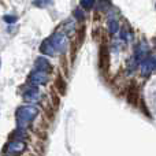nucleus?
<instances>
[{
	"label": "nucleus",
	"mask_w": 156,
	"mask_h": 156,
	"mask_svg": "<svg viewBox=\"0 0 156 156\" xmlns=\"http://www.w3.org/2000/svg\"><path fill=\"white\" fill-rule=\"evenodd\" d=\"M38 115V108L34 104H26L18 107L15 112V119H16V126L19 130L26 129L30 125V122Z\"/></svg>",
	"instance_id": "f257e3e1"
},
{
	"label": "nucleus",
	"mask_w": 156,
	"mask_h": 156,
	"mask_svg": "<svg viewBox=\"0 0 156 156\" xmlns=\"http://www.w3.org/2000/svg\"><path fill=\"white\" fill-rule=\"evenodd\" d=\"M49 43H51L52 48L55 49L56 54H63V52L67 49V45H69V38L63 32H56L48 38Z\"/></svg>",
	"instance_id": "f03ea898"
},
{
	"label": "nucleus",
	"mask_w": 156,
	"mask_h": 156,
	"mask_svg": "<svg viewBox=\"0 0 156 156\" xmlns=\"http://www.w3.org/2000/svg\"><path fill=\"white\" fill-rule=\"evenodd\" d=\"M148 51H149V47H148V43H147V41H140V43L136 45L133 59L137 62V65H140V63L148 56Z\"/></svg>",
	"instance_id": "7ed1b4c3"
},
{
	"label": "nucleus",
	"mask_w": 156,
	"mask_h": 156,
	"mask_svg": "<svg viewBox=\"0 0 156 156\" xmlns=\"http://www.w3.org/2000/svg\"><path fill=\"white\" fill-rule=\"evenodd\" d=\"M155 70V56L154 55H148L143 62L140 63V71L143 77H149L152 71Z\"/></svg>",
	"instance_id": "20e7f679"
},
{
	"label": "nucleus",
	"mask_w": 156,
	"mask_h": 156,
	"mask_svg": "<svg viewBox=\"0 0 156 156\" xmlns=\"http://www.w3.org/2000/svg\"><path fill=\"white\" fill-rule=\"evenodd\" d=\"M26 148V144L23 141H18V140H12L7 144L5 147V154L8 156H15V155H19L25 151Z\"/></svg>",
	"instance_id": "39448f33"
},
{
	"label": "nucleus",
	"mask_w": 156,
	"mask_h": 156,
	"mask_svg": "<svg viewBox=\"0 0 156 156\" xmlns=\"http://www.w3.org/2000/svg\"><path fill=\"white\" fill-rule=\"evenodd\" d=\"M29 82L34 86L38 85H45L48 82V73H44V71H32L29 76Z\"/></svg>",
	"instance_id": "423d86ee"
},
{
	"label": "nucleus",
	"mask_w": 156,
	"mask_h": 156,
	"mask_svg": "<svg viewBox=\"0 0 156 156\" xmlns=\"http://www.w3.org/2000/svg\"><path fill=\"white\" fill-rule=\"evenodd\" d=\"M99 63H100V67H101V70L105 73V71L108 70V67H110V52H108V48L105 45L100 47Z\"/></svg>",
	"instance_id": "0eeeda50"
},
{
	"label": "nucleus",
	"mask_w": 156,
	"mask_h": 156,
	"mask_svg": "<svg viewBox=\"0 0 156 156\" xmlns=\"http://www.w3.org/2000/svg\"><path fill=\"white\" fill-rule=\"evenodd\" d=\"M41 97V93L40 90H38L36 86H33V88H29L26 92L23 93V100L27 103H30V104H33V103H37L38 100H40Z\"/></svg>",
	"instance_id": "6e6552de"
},
{
	"label": "nucleus",
	"mask_w": 156,
	"mask_h": 156,
	"mask_svg": "<svg viewBox=\"0 0 156 156\" xmlns=\"http://www.w3.org/2000/svg\"><path fill=\"white\" fill-rule=\"evenodd\" d=\"M34 66H36V70L37 71H44V73H47V71L51 70V63L48 62V59H45V58H43V56L36 59Z\"/></svg>",
	"instance_id": "1a4fd4ad"
},
{
	"label": "nucleus",
	"mask_w": 156,
	"mask_h": 156,
	"mask_svg": "<svg viewBox=\"0 0 156 156\" xmlns=\"http://www.w3.org/2000/svg\"><path fill=\"white\" fill-rule=\"evenodd\" d=\"M40 52L44 55H48V56H56L58 55L56 52H55V49L52 48L48 38H45V40L43 41V44H41V47H40Z\"/></svg>",
	"instance_id": "9d476101"
},
{
	"label": "nucleus",
	"mask_w": 156,
	"mask_h": 156,
	"mask_svg": "<svg viewBox=\"0 0 156 156\" xmlns=\"http://www.w3.org/2000/svg\"><path fill=\"white\" fill-rule=\"evenodd\" d=\"M107 26H108V32L110 33H116L119 30V21L116 19V16H108L107 21Z\"/></svg>",
	"instance_id": "9b49d317"
},
{
	"label": "nucleus",
	"mask_w": 156,
	"mask_h": 156,
	"mask_svg": "<svg viewBox=\"0 0 156 156\" xmlns=\"http://www.w3.org/2000/svg\"><path fill=\"white\" fill-rule=\"evenodd\" d=\"M134 99L137 100V86L130 85L129 90H127V100H129L130 103H133V104H134Z\"/></svg>",
	"instance_id": "f8f14e48"
},
{
	"label": "nucleus",
	"mask_w": 156,
	"mask_h": 156,
	"mask_svg": "<svg viewBox=\"0 0 156 156\" xmlns=\"http://www.w3.org/2000/svg\"><path fill=\"white\" fill-rule=\"evenodd\" d=\"M56 88H58V90L60 92V94L66 93V83H65V81H63L62 78H58L56 80Z\"/></svg>",
	"instance_id": "ddd939ff"
},
{
	"label": "nucleus",
	"mask_w": 156,
	"mask_h": 156,
	"mask_svg": "<svg viewBox=\"0 0 156 156\" xmlns=\"http://www.w3.org/2000/svg\"><path fill=\"white\" fill-rule=\"evenodd\" d=\"M93 5H94L93 0H82V2H81V7H82L83 10H92Z\"/></svg>",
	"instance_id": "4468645a"
},
{
	"label": "nucleus",
	"mask_w": 156,
	"mask_h": 156,
	"mask_svg": "<svg viewBox=\"0 0 156 156\" xmlns=\"http://www.w3.org/2000/svg\"><path fill=\"white\" fill-rule=\"evenodd\" d=\"M121 38H122V40H125V41H127L130 38V32H127L125 27L121 30Z\"/></svg>",
	"instance_id": "2eb2a0df"
},
{
	"label": "nucleus",
	"mask_w": 156,
	"mask_h": 156,
	"mask_svg": "<svg viewBox=\"0 0 156 156\" xmlns=\"http://www.w3.org/2000/svg\"><path fill=\"white\" fill-rule=\"evenodd\" d=\"M74 16H76L77 19H80V21H81V19H83V18H85V14H83L82 11L80 10V8H77V10L74 11Z\"/></svg>",
	"instance_id": "dca6fc26"
},
{
	"label": "nucleus",
	"mask_w": 156,
	"mask_h": 156,
	"mask_svg": "<svg viewBox=\"0 0 156 156\" xmlns=\"http://www.w3.org/2000/svg\"><path fill=\"white\" fill-rule=\"evenodd\" d=\"M4 22H7V23H14V22L16 21V16L14 15H4Z\"/></svg>",
	"instance_id": "f3484780"
},
{
	"label": "nucleus",
	"mask_w": 156,
	"mask_h": 156,
	"mask_svg": "<svg viewBox=\"0 0 156 156\" xmlns=\"http://www.w3.org/2000/svg\"><path fill=\"white\" fill-rule=\"evenodd\" d=\"M0 63H2V60H0Z\"/></svg>",
	"instance_id": "a211bd4d"
}]
</instances>
